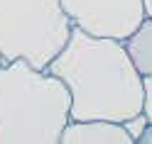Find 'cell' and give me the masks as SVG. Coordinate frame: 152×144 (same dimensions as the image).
Listing matches in <instances>:
<instances>
[{
    "label": "cell",
    "mask_w": 152,
    "mask_h": 144,
    "mask_svg": "<svg viewBox=\"0 0 152 144\" xmlns=\"http://www.w3.org/2000/svg\"><path fill=\"white\" fill-rule=\"evenodd\" d=\"M44 69L69 90V120L123 122L142 108V76L120 39L71 27Z\"/></svg>",
    "instance_id": "cell-1"
},
{
    "label": "cell",
    "mask_w": 152,
    "mask_h": 144,
    "mask_svg": "<svg viewBox=\"0 0 152 144\" xmlns=\"http://www.w3.org/2000/svg\"><path fill=\"white\" fill-rule=\"evenodd\" d=\"M66 85L25 59L0 64V144H59L69 122Z\"/></svg>",
    "instance_id": "cell-2"
},
{
    "label": "cell",
    "mask_w": 152,
    "mask_h": 144,
    "mask_svg": "<svg viewBox=\"0 0 152 144\" xmlns=\"http://www.w3.org/2000/svg\"><path fill=\"white\" fill-rule=\"evenodd\" d=\"M71 22L61 0H0V56L44 69L64 46Z\"/></svg>",
    "instance_id": "cell-3"
},
{
    "label": "cell",
    "mask_w": 152,
    "mask_h": 144,
    "mask_svg": "<svg viewBox=\"0 0 152 144\" xmlns=\"http://www.w3.org/2000/svg\"><path fill=\"white\" fill-rule=\"evenodd\" d=\"M71 27L110 39H125L145 20L142 0H61Z\"/></svg>",
    "instance_id": "cell-4"
},
{
    "label": "cell",
    "mask_w": 152,
    "mask_h": 144,
    "mask_svg": "<svg viewBox=\"0 0 152 144\" xmlns=\"http://www.w3.org/2000/svg\"><path fill=\"white\" fill-rule=\"evenodd\" d=\"M59 144H132L120 122L110 120H69Z\"/></svg>",
    "instance_id": "cell-5"
},
{
    "label": "cell",
    "mask_w": 152,
    "mask_h": 144,
    "mask_svg": "<svg viewBox=\"0 0 152 144\" xmlns=\"http://www.w3.org/2000/svg\"><path fill=\"white\" fill-rule=\"evenodd\" d=\"M123 46L130 56L132 66L137 69L140 76H152V20L145 17L135 30H132L125 39Z\"/></svg>",
    "instance_id": "cell-6"
},
{
    "label": "cell",
    "mask_w": 152,
    "mask_h": 144,
    "mask_svg": "<svg viewBox=\"0 0 152 144\" xmlns=\"http://www.w3.org/2000/svg\"><path fill=\"white\" fill-rule=\"evenodd\" d=\"M120 124H123V130L128 132V137L132 139V144H135L137 137H140V134L145 132V127H147V117H145L142 112H135V115H130V117H125Z\"/></svg>",
    "instance_id": "cell-7"
},
{
    "label": "cell",
    "mask_w": 152,
    "mask_h": 144,
    "mask_svg": "<svg viewBox=\"0 0 152 144\" xmlns=\"http://www.w3.org/2000/svg\"><path fill=\"white\" fill-rule=\"evenodd\" d=\"M140 112L152 122V76H142V108Z\"/></svg>",
    "instance_id": "cell-8"
},
{
    "label": "cell",
    "mask_w": 152,
    "mask_h": 144,
    "mask_svg": "<svg viewBox=\"0 0 152 144\" xmlns=\"http://www.w3.org/2000/svg\"><path fill=\"white\" fill-rule=\"evenodd\" d=\"M135 144H152V122H147V127H145V132L137 137V142Z\"/></svg>",
    "instance_id": "cell-9"
},
{
    "label": "cell",
    "mask_w": 152,
    "mask_h": 144,
    "mask_svg": "<svg viewBox=\"0 0 152 144\" xmlns=\"http://www.w3.org/2000/svg\"><path fill=\"white\" fill-rule=\"evenodd\" d=\"M142 10H145V17L152 20V0H142Z\"/></svg>",
    "instance_id": "cell-10"
},
{
    "label": "cell",
    "mask_w": 152,
    "mask_h": 144,
    "mask_svg": "<svg viewBox=\"0 0 152 144\" xmlns=\"http://www.w3.org/2000/svg\"><path fill=\"white\" fill-rule=\"evenodd\" d=\"M3 61H5V59H3V56H0V64H3Z\"/></svg>",
    "instance_id": "cell-11"
}]
</instances>
